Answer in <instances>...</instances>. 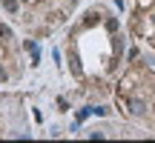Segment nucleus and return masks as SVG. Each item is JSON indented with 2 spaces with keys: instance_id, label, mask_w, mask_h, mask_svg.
<instances>
[{
  "instance_id": "nucleus-10",
  "label": "nucleus",
  "mask_w": 155,
  "mask_h": 143,
  "mask_svg": "<svg viewBox=\"0 0 155 143\" xmlns=\"http://www.w3.org/2000/svg\"><path fill=\"white\" fill-rule=\"evenodd\" d=\"M152 23H155V17H152Z\"/></svg>"
},
{
  "instance_id": "nucleus-6",
  "label": "nucleus",
  "mask_w": 155,
  "mask_h": 143,
  "mask_svg": "<svg viewBox=\"0 0 155 143\" xmlns=\"http://www.w3.org/2000/svg\"><path fill=\"white\" fill-rule=\"evenodd\" d=\"M3 9L6 11H17V0H3Z\"/></svg>"
},
{
  "instance_id": "nucleus-7",
  "label": "nucleus",
  "mask_w": 155,
  "mask_h": 143,
  "mask_svg": "<svg viewBox=\"0 0 155 143\" xmlns=\"http://www.w3.org/2000/svg\"><path fill=\"white\" fill-rule=\"evenodd\" d=\"M58 109H61V112H66V109H69V103H66V97H58Z\"/></svg>"
},
{
  "instance_id": "nucleus-11",
  "label": "nucleus",
  "mask_w": 155,
  "mask_h": 143,
  "mask_svg": "<svg viewBox=\"0 0 155 143\" xmlns=\"http://www.w3.org/2000/svg\"><path fill=\"white\" fill-rule=\"evenodd\" d=\"M152 112H155V106H152Z\"/></svg>"
},
{
  "instance_id": "nucleus-8",
  "label": "nucleus",
  "mask_w": 155,
  "mask_h": 143,
  "mask_svg": "<svg viewBox=\"0 0 155 143\" xmlns=\"http://www.w3.org/2000/svg\"><path fill=\"white\" fill-rule=\"evenodd\" d=\"M6 80H9V72H6L3 66H0V83H6Z\"/></svg>"
},
{
  "instance_id": "nucleus-2",
  "label": "nucleus",
  "mask_w": 155,
  "mask_h": 143,
  "mask_svg": "<svg viewBox=\"0 0 155 143\" xmlns=\"http://www.w3.org/2000/svg\"><path fill=\"white\" fill-rule=\"evenodd\" d=\"M129 112H132L135 117H141L147 112V106H144V100H132V103H129Z\"/></svg>"
},
{
  "instance_id": "nucleus-1",
  "label": "nucleus",
  "mask_w": 155,
  "mask_h": 143,
  "mask_svg": "<svg viewBox=\"0 0 155 143\" xmlns=\"http://www.w3.org/2000/svg\"><path fill=\"white\" fill-rule=\"evenodd\" d=\"M23 46L32 52V66H38V63H40V49H38V43H35V40H26Z\"/></svg>"
},
{
  "instance_id": "nucleus-4",
  "label": "nucleus",
  "mask_w": 155,
  "mask_h": 143,
  "mask_svg": "<svg viewBox=\"0 0 155 143\" xmlns=\"http://www.w3.org/2000/svg\"><path fill=\"white\" fill-rule=\"evenodd\" d=\"M101 20V14H95V11H89L86 17H83V26H92V23H98Z\"/></svg>"
},
{
  "instance_id": "nucleus-9",
  "label": "nucleus",
  "mask_w": 155,
  "mask_h": 143,
  "mask_svg": "<svg viewBox=\"0 0 155 143\" xmlns=\"http://www.w3.org/2000/svg\"><path fill=\"white\" fill-rule=\"evenodd\" d=\"M115 6H118V9H124V0H115Z\"/></svg>"
},
{
  "instance_id": "nucleus-3",
  "label": "nucleus",
  "mask_w": 155,
  "mask_h": 143,
  "mask_svg": "<svg viewBox=\"0 0 155 143\" xmlns=\"http://www.w3.org/2000/svg\"><path fill=\"white\" fill-rule=\"evenodd\" d=\"M69 66H72V72H75L78 77L83 75V69H81V63H78V55H72V57H69Z\"/></svg>"
},
{
  "instance_id": "nucleus-5",
  "label": "nucleus",
  "mask_w": 155,
  "mask_h": 143,
  "mask_svg": "<svg viewBox=\"0 0 155 143\" xmlns=\"http://www.w3.org/2000/svg\"><path fill=\"white\" fill-rule=\"evenodd\" d=\"M0 37H3V40H12V29L3 26V23H0Z\"/></svg>"
}]
</instances>
